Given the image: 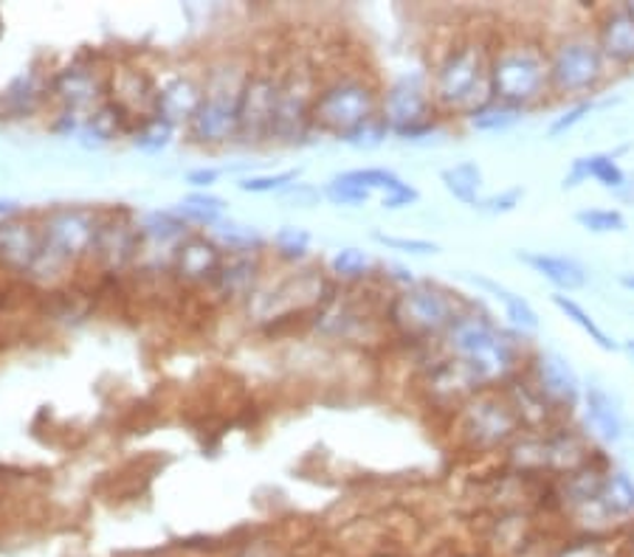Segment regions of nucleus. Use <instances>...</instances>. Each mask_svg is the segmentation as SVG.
I'll return each instance as SVG.
<instances>
[{"label": "nucleus", "instance_id": "nucleus-1", "mask_svg": "<svg viewBox=\"0 0 634 557\" xmlns=\"http://www.w3.org/2000/svg\"><path fill=\"white\" fill-rule=\"evenodd\" d=\"M490 99L536 110L550 99L547 40L539 29H516L494 38L490 45Z\"/></svg>", "mask_w": 634, "mask_h": 557}, {"label": "nucleus", "instance_id": "nucleus-2", "mask_svg": "<svg viewBox=\"0 0 634 557\" xmlns=\"http://www.w3.org/2000/svg\"><path fill=\"white\" fill-rule=\"evenodd\" d=\"M590 12L572 20L561 32H541L547 40V74H550L553 101L572 105L581 99H598V94L610 85L612 68L603 60L601 45L592 34Z\"/></svg>", "mask_w": 634, "mask_h": 557}, {"label": "nucleus", "instance_id": "nucleus-3", "mask_svg": "<svg viewBox=\"0 0 634 557\" xmlns=\"http://www.w3.org/2000/svg\"><path fill=\"white\" fill-rule=\"evenodd\" d=\"M490 45L494 38L459 40L434 71L432 99L468 116L490 99Z\"/></svg>", "mask_w": 634, "mask_h": 557}, {"label": "nucleus", "instance_id": "nucleus-4", "mask_svg": "<svg viewBox=\"0 0 634 557\" xmlns=\"http://www.w3.org/2000/svg\"><path fill=\"white\" fill-rule=\"evenodd\" d=\"M521 431L525 428L519 414L514 411L503 388L477 392L463 408V437L477 451H508Z\"/></svg>", "mask_w": 634, "mask_h": 557}, {"label": "nucleus", "instance_id": "nucleus-5", "mask_svg": "<svg viewBox=\"0 0 634 557\" xmlns=\"http://www.w3.org/2000/svg\"><path fill=\"white\" fill-rule=\"evenodd\" d=\"M381 110V99H378L376 88L367 85L364 79H341L325 90L316 99V121L327 130L339 132L341 138L352 132L356 127L372 121Z\"/></svg>", "mask_w": 634, "mask_h": 557}, {"label": "nucleus", "instance_id": "nucleus-6", "mask_svg": "<svg viewBox=\"0 0 634 557\" xmlns=\"http://www.w3.org/2000/svg\"><path fill=\"white\" fill-rule=\"evenodd\" d=\"M525 377L545 397L547 406L559 414L561 420H570L572 411L581 406L584 386H581V377H578V372L572 369V364L561 352L533 350Z\"/></svg>", "mask_w": 634, "mask_h": 557}, {"label": "nucleus", "instance_id": "nucleus-7", "mask_svg": "<svg viewBox=\"0 0 634 557\" xmlns=\"http://www.w3.org/2000/svg\"><path fill=\"white\" fill-rule=\"evenodd\" d=\"M432 94L421 79H412V76L398 79L381 99V119L387 121V127L395 136L412 138V141L432 130Z\"/></svg>", "mask_w": 634, "mask_h": 557}, {"label": "nucleus", "instance_id": "nucleus-8", "mask_svg": "<svg viewBox=\"0 0 634 557\" xmlns=\"http://www.w3.org/2000/svg\"><path fill=\"white\" fill-rule=\"evenodd\" d=\"M398 313L412 332L437 335V332H446L463 310H457V301L452 293L421 282L409 285L403 290L401 299H398Z\"/></svg>", "mask_w": 634, "mask_h": 557}, {"label": "nucleus", "instance_id": "nucleus-9", "mask_svg": "<svg viewBox=\"0 0 634 557\" xmlns=\"http://www.w3.org/2000/svg\"><path fill=\"white\" fill-rule=\"evenodd\" d=\"M592 34L612 71L634 68V14L626 3H603L590 12Z\"/></svg>", "mask_w": 634, "mask_h": 557}, {"label": "nucleus", "instance_id": "nucleus-10", "mask_svg": "<svg viewBox=\"0 0 634 557\" xmlns=\"http://www.w3.org/2000/svg\"><path fill=\"white\" fill-rule=\"evenodd\" d=\"M578 408H581L584 428L592 442H621L623 431H626V422H623L621 403H617L606 388L598 386V383L584 386V395H581V406Z\"/></svg>", "mask_w": 634, "mask_h": 557}, {"label": "nucleus", "instance_id": "nucleus-11", "mask_svg": "<svg viewBox=\"0 0 634 557\" xmlns=\"http://www.w3.org/2000/svg\"><path fill=\"white\" fill-rule=\"evenodd\" d=\"M521 265H528L545 282L556 288V293H575L590 285V274L578 259L561 257V254H545V250H519L516 254Z\"/></svg>", "mask_w": 634, "mask_h": 557}, {"label": "nucleus", "instance_id": "nucleus-12", "mask_svg": "<svg viewBox=\"0 0 634 557\" xmlns=\"http://www.w3.org/2000/svg\"><path fill=\"white\" fill-rule=\"evenodd\" d=\"M595 507L606 529L615 524H634V479L626 470L610 468L603 473Z\"/></svg>", "mask_w": 634, "mask_h": 557}, {"label": "nucleus", "instance_id": "nucleus-13", "mask_svg": "<svg viewBox=\"0 0 634 557\" xmlns=\"http://www.w3.org/2000/svg\"><path fill=\"white\" fill-rule=\"evenodd\" d=\"M595 181L598 186L610 189V192H621L626 186V172L621 170V163L612 152H592V156L575 158L570 172L564 175V189H578L581 183Z\"/></svg>", "mask_w": 634, "mask_h": 557}, {"label": "nucleus", "instance_id": "nucleus-14", "mask_svg": "<svg viewBox=\"0 0 634 557\" xmlns=\"http://www.w3.org/2000/svg\"><path fill=\"white\" fill-rule=\"evenodd\" d=\"M468 282H474L477 288L488 290V293L494 296L499 304H503L505 319H508L510 330L519 332V335H525V339H528V335H533V332H539L541 319H539V313H536L533 304H530L525 296L514 293V290H508L505 285H499V282H490V279H485V276H468Z\"/></svg>", "mask_w": 634, "mask_h": 557}, {"label": "nucleus", "instance_id": "nucleus-15", "mask_svg": "<svg viewBox=\"0 0 634 557\" xmlns=\"http://www.w3.org/2000/svg\"><path fill=\"white\" fill-rule=\"evenodd\" d=\"M550 301H553V308L559 310V313L564 315L570 324H575L578 330L584 332L587 339H590L592 344L598 346V350L601 352H621V344H617L610 332L603 330V326L598 324L595 319H592V313L584 308V304H581V301H575L572 296H567V293H553L550 296Z\"/></svg>", "mask_w": 634, "mask_h": 557}, {"label": "nucleus", "instance_id": "nucleus-16", "mask_svg": "<svg viewBox=\"0 0 634 557\" xmlns=\"http://www.w3.org/2000/svg\"><path fill=\"white\" fill-rule=\"evenodd\" d=\"M443 186L448 189L454 201L465 203V206L477 208L479 206V192H483V170L477 167V161H463L454 163L448 170H443Z\"/></svg>", "mask_w": 634, "mask_h": 557}, {"label": "nucleus", "instance_id": "nucleus-17", "mask_svg": "<svg viewBox=\"0 0 634 557\" xmlns=\"http://www.w3.org/2000/svg\"><path fill=\"white\" fill-rule=\"evenodd\" d=\"M465 119H468L472 130L477 132H505L525 119V110H519V107L514 105H505V101L499 99H488L485 105H479L477 110L465 116Z\"/></svg>", "mask_w": 634, "mask_h": 557}, {"label": "nucleus", "instance_id": "nucleus-18", "mask_svg": "<svg viewBox=\"0 0 634 557\" xmlns=\"http://www.w3.org/2000/svg\"><path fill=\"white\" fill-rule=\"evenodd\" d=\"M49 234L51 243L57 245L60 250H65V254H71V250L85 248L94 232H91V226L85 223L82 214H60V217L51 223Z\"/></svg>", "mask_w": 634, "mask_h": 557}, {"label": "nucleus", "instance_id": "nucleus-19", "mask_svg": "<svg viewBox=\"0 0 634 557\" xmlns=\"http://www.w3.org/2000/svg\"><path fill=\"white\" fill-rule=\"evenodd\" d=\"M575 223L590 234H621L626 232V214L621 208H581L575 212Z\"/></svg>", "mask_w": 634, "mask_h": 557}, {"label": "nucleus", "instance_id": "nucleus-20", "mask_svg": "<svg viewBox=\"0 0 634 557\" xmlns=\"http://www.w3.org/2000/svg\"><path fill=\"white\" fill-rule=\"evenodd\" d=\"M610 105H617V99H581V101H572V105H567V110L561 116H556L553 125H550V130H547V136L550 138H561L564 132H570L572 127H578L581 121L587 119V116H592L595 110H601V107H610Z\"/></svg>", "mask_w": 634, "mask_h": 557}, {"label": "nucleus", "instance_id": "nucleus-21", "mask_svg": "<svg viewBox=\"0 0 634 557\" xmlns=\"http://www.w3.org/2000/svg\"><path fill=\"white\" fill-rule=\"evenodd\" d=\"M234 119H237V116L229 110L226 101L214 99L209 101V105L201 110V116H198V132H201L203 138H220L229 127H232Z\"/></svg>", "mask_w": 634, "mask_h": 557}, {"label": "nucleus", "instance_id": "nucleus-22", "mask_svg": "<svg viewBox=\"0 0 634 557\" xmlns=\"http://www.w3.org/2000/svg\"><path fill=\"white\" fill-rule=\"evenodd\" d=\"M553 557H612V549L610 540L603 538V535L584 533L578 535V538L567 540V544H561Z\"/></svg>", "mask_w": 634, "mask_h": 557}, {"label": "nucleus", "instance_id": "nucleus-23", "mask_svg": "<svg viewBox=\"0 0 634 557\" xmlns=\"http://www.w3.org/2000/svg\"><path fill=\"white\" fill-rule=\"evenodd\" d=\"M161 107L167 119H181L196 110V96L189 82H176L167 94H161Z\"/></svg>", "mask_w": 634, "mask_h": 557}, {"label": "nucleus", "instance_id": "nucleus-24", "mask_svg": "<svg viewBox=\"0 0 634 557\" xmlns=\"http://www.w3.org/2000/svg\"><path fill=\"white\" fill-rule=\"evenodd\" d=\"M341 178H347L350 183H356V186L367 189V192H392V189L401 183V178L395 175V172L390 170H352V172H345Z\"/></svg>", "mask_w": 634, "mask_h": 557}, {"label": "nucleus", "instance_id": "nucleus-25", "mask_svg": "<svg viewBox=\"0 0 634 557\" xmlns=\"http://www.w3.org/2000/svg\"><path fill=\"white\" fill-rule=\"evenodd\" d=\"M370 265L372 259L367 257L364 250L341 248L334 257V263H330V268H334V274L341 276V279H361V276L370 270Z\"/></svg>", "mask_w": 634, "mask_h": 557}, {"label": "nucleus", "instance_id": "nucleus-26", "mask_svg": "<svg viewBox=\"0 0 634 557\" xmlns=\"http://www.w3.org/2000/svg\"><path fill=\"white\" fill-rule=\"evenodd\" d=\"M327 201L336 203V206H361V203L370 201V192L361 186H356V183H350L347 178L336 175L334 181H330V186L325 189Z\"/></svg>", "mask_w": 634, "mask_h": 557}, {"label": "nucleus", "instance_id": "nucleus-27", "mask_svg": "<svg viewBox=\"0 0 634 557\" xmlns=\"http://www.w3.org/2000/svg\"><path fill=\"white\" fill-rule=\"evenodd\" d=\"M387 132H390V127H387V121L381 119V116H376L372 121H367V125L356 127L352 132H347L345 141L350 147H356V150H372V147H378L387 138Z\"/></svg>", "mask_w": 634, "mask_h": 557}, {"label": "nucleus", "instance_id": "nucleus-28", "mask_svg": "<svg viewBox=\"0 0 634 557\" xmlns=\"http://www.w3.org/2000/svg\"><path fill=\"white\" fill-rule=\"evenodd\" d=\"M0 254H7L14 263H23V259L32 257V239L20 226H9L0 232Z\"/></svg>", "mask_w": 634, "mask_h": 557}, {"label": "nucleus", "instance_id": "nucleus-29", "mask_svg": "<svg viewBox=\"0 0 634 557\" xmlns=\"http://www.w3.org/2000/svg\"><path fill=\"white\" fill-rule=\"evenodd\" d=\"M521 201H525V189L510 186V189H503V192L483 197L477 208L485 214H510V212H516V206H521Z\"/></svg>", "mask_w": 634, "mask_h": 557}, {"label": "nucleus", "instance_id": "nucleus-30", "mask_svg": "<svg viewBox=\"0 0 634 557\" xmlns=\"http://www.w3.org/2000/svg\"><path fill=\"white\" fill-rule=\"evenodd\" d=\"M212 265H214V250L203 243H192L181 254V268H183V274H189V276L207 274Z\"/></svg>", "mask_w": 634, "mask_h": 557}, {"label": "nucleus", "instance_id": "nucleus-31", "mask_svg": "<svg viewBox=\"0 0 634 557\" xmlns=\"http://www.w3.org/2000/svg\"><path fill=\"white\" fill-rule=\"evenodd\" d=\"M274 243H277V248L283 250L285 257H302V254H305V250H308V245H310V234L305 232V228L285 226L283 232H277Z\"/></svg>", "mask_w": 634, "mask_h": 557}, {"label": "nucleus", "instance_id": "nucleus-32", "mask_svg": "<svg viewBox=\"0 0 634 557\" xmlns=\"http://www.w3.org/2000/svg\"><path fill=\"white\" fill-rule=\"evenodd\" d=\"M170 132H172L170 121L156 119L139 138H136V147H141V150H147V152L161 150V147L170 144Z\"/></svg>", "mask_w": 634, "mask_h": 557}, {"label": "nucleus", "instance_id": "nucleus-33", "mask_svg": "<svg viewBox=\"0 0 634 557\" xmlns=\"http://www.w3.org/2000/svg\"><path fill=\"white\" fill-rule=\"evenodd\" d=\"M296 178H299V172L296 170L279 172V175L249 178V181L240 183V189H243V192H277V189H283V186H294L290 181H296Z\"/></svg>", "mask_w": 634, "mask_h": 557}, {"label": "nucleus", "instance_id": "nucleus-34", "mask_svg": "<svg viewBox=\"0 0 634 557\" xmlns=\"http://www.w3.org/2000/svg\"><path fill=\"white\" fill-rule=\"evenodd\" d=\"M376 243L387 245V248L403 250V254H434L437 245L429 239H406V237H390V234H376Z\"/></svg>", "mask_w": 634, "mask_h": 557}, {"label": "nucleus", "instance_id": "nucleus-35", "mask_svg": "<svg viewBox=\"0 0 634 557\" xmlns=\"http://www.w3.org/2000/svg\"><path fill=\"white\" fill-rule=\"evenodd\" d=\"M418 197H421V194H418V189L401 181L395 189H392V192L383 194L381 206L383 208H403V206H412V203H418Z\"/></svg>", "mask_w": 634, "mask_h": 557}, {"label": "nucleus", "instance_id": "nucleus-36", "mask_svg": "<svg viewBox=\"0 0 634 557\" xmlns=\"http://www.w3.org/2000/svg\"><path fill=\"white\" fill-rule=\"evenodd\" d=\"M147 232H150L152 237H158V239H170V237H178V234H181V226H178V223H172L170 214H152Z\"/></svg>", "mask_w": 634, "mask_h": 557}, {"label": "nucleus", "instance_id": "nucleus-37", "mask_svg": "<svg viewBox=\"0 0 634 557\" xmlns=\"http://www.w3.org/2000/svg\"><path fill=\"white\" fill-rule=\"evenodd\" d=\"M220 237L226 239L229 245H252V243H260V234L252 232V228H245V226H226V228H220Z\"/></svg>", "mask_w": 634, "mask_h": 557}, {"label": "nucleus", "instance_id": "nucleus-38", "mask_svg": "<svg viewBox=\"0 0 634 557\" xmlns=\"http://www.w3.org/2000/svg\"><path fill=\"white\" fill-rule=\"evenodd\" d=\"M288 197L294 203H299V206H316V201H319V192L310 186H302V183H294V186L288 189Z\"/></svg>", "mask_w": 634, "mask_h": 557}, {"label": "nucleus", "instance_id": "nucleus-39", "mask_svg": "<svg viewBox=\"0 0 634 557\" xmlns=\"http://www.w3.org/2000/svg\"><path fill=\"white\" fill-rule=\"evenodd\" d=\"M220 172L218 170H201V172H189L187 181L196 183V186H212L214 181H218Z\"/></svg>", "mask_w": 634, "mask_h": 557}, {"label": "nucleus", "instance_id": "nucleus-40", "mask_svg": "<svg viewBox=\"0 0 634 557\" xmlns=\"http://www.w3.org/2000/svg\"><path fill=\"white\" fill-rule=\"evenodd\" d=\"M617 282H621L623 290L634 293V274H621V279H617Z\"/></svg>", "mask_w": 634, "mask_h": 557}, {"label": "nucleus", "instance_id": "nucleus-41", "mask_svg": "<svg viewBox=\"0 0 634 557\" xmlns=\"http://www.w3.org/2000/svg\"><path fill=\"white\" fill-rule=\"evenodd\" d=\"M621 352H623V355H626L628 361H632V364H634V339H626V341H623V344H621Z\"/></svg>", "mask_w": 634, "mask_h": 557}, {"label": "nucleus", "instance_id": "nucleus-42", "mask_svg": "<svg viewBox=\"0 0 634 557\" xmlns=\"http://www.w3.org/2000/svg\"><path fill=\"white\" fill-rule=\"evenodd\" d=\"M14 208H18V203H14V201H0V217H7V214H12Z\"/></svg>", "mask_w": 634, "mask_h": 557}, {"label": "nucleus", "instance_id": "nucleus-43", "mask_svg": "<svg viewBox=\"0 0 634 557\" xmlns=\"http://www.w3.org/2000/svg\"><path fill=\"white\" fill-rule=\"evenodd\" d=\"M626 7H628V12L634 14V0H626Z\"/></svg>", "mask_w": 634, "mask_h": 557}]
</instances>
